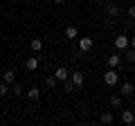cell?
<instances>
[{"label": "cell", "instance_id": "1", "mask_svg": "<svg viewBox=\"0 0 135 126\" xmlns=\"http://www.w3.org/2000/svg\"><path fill=\"white\" fill-rule=\"evenodd\" d=\"M104 83H106V86H117V83H119V74L115 72V68H110V70L104 72Z\"/></svg>", "mask_w": 135, "mask_h": 126}, {"label": "cell", "instance_id": "2", "mask_svg": "<svg viewBox=\"0 0 135 126\" xmlns=\"http://www.w3.org/2000/svg\"><path fill=\"white\" fill-rule=\"evenodd\" d=\"M128 43H131V38H128L126 34H119V36H117L115 41H113V45H115V47L119 50V52H124V50L128 47Z\"/></svg>", "mask_w": 135, "mask_h": 126}, {"label": "cell", "instance_id": "3", "mask_svg": "<svg viewBox=\"0 0 135 126\" xmlns=\"http://www.w3.org/2000/svg\"><path fill=\"white\" fill-rule=\"evenodd\" d=\"M92 47H95V41H92L90 36H83V38H79V50H81L83 54H86V52H90Z\"/></svg>", "mask_w": 135, "mask_h": 126}, {"label": "cell", "instance_id": "4", "mask_svg": "<svg viewBox=\"0 0 135 126\" xmlns=\"http://www.w3.org/2000/svg\"><path fill=\"white\" fill-rule=\"evenodd\" d=\"M70 79H72V83L74 86H83V81H86V74L81 72V70H74V72H70Z\"/></svg>", "mask_w": 135, "mask_h": 126}, {"label": "cell", "instance_id": "5", "mask_svg": "<svg viewBox=\"0 0 135 126\" xmlns=\"http://www.w3.org/2000/svg\"><path fill=\"white\" fill-rule=\"evenodd\" d=\"M106 14L108 18H117L119 16V5L117 2H106Z\"/></svg>", "mask_w": 135, "mask_h": 126}, {"label": "cell", "instance_id": "6", "mask_svg": "<svg viewBox=\"0 0 135 126\" xmlns=\"http://www.w3.org/2000/svg\"><path fill=\"white\" fill-rule=\"evenodd\" d=\"M122 124H135V113L133 110H124V108H122Z\"/></svg>", "mask_w": 135, "mask_h": 126}, {"label": "cell", "instance_id": "7", "mask_svg": "<svg viewBox=\"0 0 135 126\" xmlns=\"http://www.w3.org/2000/svg\"><path fill=\"white\" fill-rule=\"evenodd\" d=\"M54 77H56L59 81H65V79L70 77V72H68V68H65V65H59V68L54 70Z\"/></svg>", "mask_w": 135, "mask_h": 126}, {"label": "cell", "instance_id": "8", "mask_svg": "<svg viewBox=\"0 0 135 126\" xmlns=\"http://www.w3.org/2000/svg\"><path fill=\"white\" fill-rule=\"evenodd\" d=\"M38 63H41V61H38V56H29L27 61H25V68H27L29 72H34V70L38 68Z\"/></svg>", "mask_w": 135, "mask_h": 126}, {"label": "cell", "instance_id": "9", "mask_svg": "<svg viewBox=\"0 0 135 126\" xmlns=\"http://www.w3.org/2000/svg\"><path fill=\"white\" fill-rule=\"evenodd\" d=\"M135 92V86L131 81H124L122 83V97H128V95H133Z\"/></svg>", "mask_w": 135, "mask_h": 126}, {"label": "cell", "instance_id": "10", "mask_svg": "<svg viewBox=\"0 0 135 126\" xmlns=\"http://www.w3.org/2000/svg\"><path fill=\"white\" fill-rule=\"evenodd\" d=\"M25 95H27V99H29V101H36V99L41 97V90H38L36 86H32V88H29L27 92H25Z\"/></svg>", "mask_w": 135, "mask_h": 126}, {"label": "cell", "instance_id": "11", "mask_svg": "<svg viewBox=\"0 0 135 126\" xmlns=\"http://www.w3.org/2000/svg\"><path fill=\"white\" fill-rule=\"evenodd\" d=\"M77 36H79V29L74 27V25H68V27H65V38L72 41V38H77Z\"/></svg>", "mask_w": 135, "mask_h": 126}, {"label": "cell", "instance_id": "12", "mask_svg": "<svg viewBox=\"0 0 135 126\" xmlns=\"http://www.w3.org/2000/svg\"><path fill=\"white\" fill-rule=\"evenodd\" d=\"M29 47H32L34 54H38L41 50H43V41H41V38H32V41H29Z\"/></svg>", "mask_w": 135, "mask_h": 126}, {"label": "cell", "instance_id": "13", "mask_svg": "<svg viewBox=\"0 0 135 126\" xmlns=\"http://www.w3.org/2000/svg\"><path fill=\"white\" fill-rule=\"evenodd\" d=\"M106 63H108V68H117V65L122 63V56L119 54H110V56L106 59Z\"/></svg>", "mask_w": 135, "mask_h": 126}, {"label": "cell", "instance_id": "14", "mask_svg": "<svg viewBox=\"0 0 135 126\" xmlns=\"http://www.w3.org/2000/svg\"><path fill=\"white\" fill-rule=\"evenodd\" d=\"M2 81H5L7 86H11V83L16 81V74H14V70H7V72H2Z\"/></svg>", "mask_w": 135, "mask_h": 126}, {"label": "cell", "instance_id": "15", "mask_svg": "<svg viewBox=\"0 0 135 126\" xmlns=\"http://www.w3.org/2000/svg\"><path fill=\"white\" fill-rule=\"evenodd\" d=\"M124 59H126L128 63H135V50H133V47H126V50H124Z\"/></svg>", "mask_w": 135, "mask_h": 126}, {"label": "cell", "instance_id": "16", "mask_svg": "<svg viewBox=\"0 0 135 126\" xmlns=\"http://www.w3.org/2000/svg\"><path fill=\"white\" fill-rule=\"evenodd\" d=\"M11 92H14V97H20V95H23V86H20L18 81H14L11 83Z\"/></svg>", "mask_w": 135, "mask_h": 126}, {"label": "cell", "instance_id": "17", "mask_svg": "<svg viewBox=\"0 0 135 126\" xmlns=\"http://www.w3.org/2000/svg\"><path fill=\"white\" fill-rule=\"evenodd\" d=\"M63 90H65V92H74V90H77V86L72 83V79H70V81H68V79L63 81Z\"/></svg>", "mask_w": 135, "mask_h": 126}, {"label": "cell", "instance_id": "18", "mask_svg": "<svg viewBox=\"0 0 135 126\" xmlns=\"http://www.w3.org/2000/svg\"><path fill=\"white\" fill-rule=\"evenodd\" d=\"M110 106L113 108H122V97H119V95H113V97H110Z\"/></svg>", "mask_w": 135, "mask_h": 126}, {"label": "cell", "instance_id": "19", "mask_svg": "<svg viewBox=\"0 0 135 126\" xmlns=\"http://www.w3.org/2000/svg\"><path fill=\"white\" fill-rule=\"evenodd\" d=\"M113 122H115L113 113H104V115H101V124H113Z\"/></svg>", "mask_w": 135, "mask_h": 126}, {"label": "cell", "instance_id": "20", "mask_svg": "<svg viewBox=\"0 0 135 126\" xmlns=\"http://www.w3.org/2000/svg\"><path fill=\"white\" fill-rule=\"evenodd\" d=\"M56 83H59V79L54 77V74H52V77H47V79H45V86H47V88H56Z\"/></svg>", "mask_w": 135, "mask_h": 126}, {"label": "cell", "instance_id": "21", "mask_svg": "<svg viewBox=\"0 0 135 126\" xmlns=\"http://www.w3.org/2000/svg\"><path fill=\"white\" fill-rule=\"evenodd\" d=\"M7 92H9V88H7V83H5V81H0V97H5Z\"/></svg>", "mask_w": 135, "mask_h": 126}, {"label": "cell", "instance_id": "22", "mask_svg": "<svg viewBox=\"0 0 135 126\" xmlns=\"http://www.w3.org/2000/svg\"><path fill=\"white\" fill-rule=\"evenodd\" d=\"M128 18H131V20H135V5H131V7H128Z\"/></svg>", "mask_w": 135, "mask_h": 126}, {"label": "cell", "instance_id": "23", "mask_svg": "<svg viewBox=\"0 0 135 126\" xmlns=\"http://www.w3.org/2000/svg\"><path fill=\"white\" fill-rule=\"evenodd\" d=\"M128 47H133V50H135V36H133V38H131V43H128Z\"/></svg>", "mask_w": 135, "mask_h": 126}, {"label": "cell", "instance_id": "24", "mask_svg": "<svg viewBox=\"0 0 135 126\" xmlns=\"http://www.w3.org/2000/svg\"><path fill=\"white\" fill-rule=\"evenodd\" d=\"M54 5H65V0H54Z\"/></svg>", "mask_w": 135, "mask_h": 126}]
</instances>
